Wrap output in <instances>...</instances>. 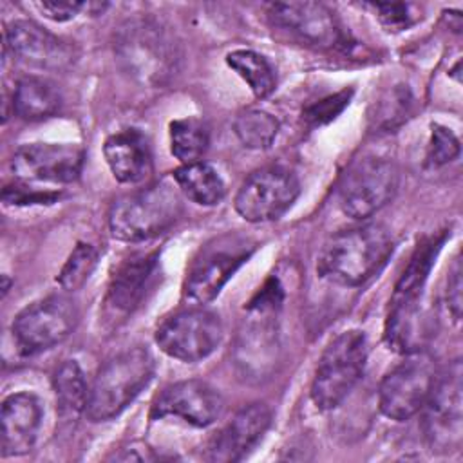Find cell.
I'll return each mask as SVG.
<instances>
[{
	"label": "cell",
	"mask_w": 463,
	"mask_h": 463,
	"mask_svg": "<svg viewBox=\"0 0 463 463\" xmlns=\"http://www.w3.org/2000/svg\"><path fill=\"white\" fill-rule=\"evenodd\" d=\"M103 154L112 175L119 183L136 184L145 181L152 172V152L148 139L137 128H125L103 145Z\"/></svg>",
	"instance_id": "cell-21"
},
{
	"label": "cell",
	"mask_w": 463,
	"mask_h": 463,
	"mask_svg": "<svg viewBox=\"0 0 463 463\" xmlns=\"http://www.w3.org/2000/svg\"><path fill=\"white\" fill-rule=\"evenodd\" d=\"M83 148L71 143H31L14 150L11 168L22 181L65 184L80 177Z\"/></svg>",
	"instance_id": "cell-14"
},
{
	"label": "cell",
	"mask_w": 463,
	"mask_h": 463,
	"mask_svg": "<svg viewBox=\"0 0 463 463\" xmlns=\"http://www.w3.org/2000/svg\"><path fill=\"white\" fill-rule=\"evenodd\" d=\"M226 63L248 83L255 98H266L275 90V71L262 54L239 49L226 56Z\"/></svg>",
	"instance_id": "cell-25"
},
{
	"label": "cell",
	"mask_w": 463,
	"mask_h": 463,
	"mask_svg": "<svg viewBox=\"0 0 463 463\" xmlns=\"http://www.w3.org/2000/svg\"><path fill=\"white\" fill-rule=\"evenodd\" d=\"M210 143L206 125L197 118H183L170 123V150L183 163H197Z\"/></svg>",
	"instance_id": "cell-26"
},
{
	"label": "cell",
	"mask_w": 463,
	"mask_h": 463,
	"mask_svg": "<svg viewBox=\"0 0 463 463\" xmlns=\"http://www.w3.org/2000/svg\"><path fill=\"white\" fill-rule=\"evenodd\" d=\"M96 262L98 251L90 244L78 242L58 273V284L65 291L80 289L94 271Z\"/></svg>",
	"instance_id": "cell-28"
},
{
	"label": "cell",
	"mask_w": 463,
	"mask_h": 463,
	"mask_svg": "<svg viewBox=\"0 0 463 463\" xmlns=\"http://www.w3.org/2000/svg\"><path fill=\"white\" fill-rule=\"evenodd\" d=\"M13 58L38 71H63L74 61L72 47L31 20H16L5 31Z\"/></svg>",
	"instance_id": "cell-15"
},
{
	"label": "cell",
	"mask_w": 463,
	"mask_h": 463,
	"mask_svg": "<svg viewBox=\"0 0 463 463\" xmlns=\"http://www.w3.org/2000/svg\"><path fill=\"white\" fill-rule=\"evenodd\" d=\"M367 360V340L358 329L344 331L324 349L315 369L311 398L322 411L338 407L358 383Z\"/></svg>",
	"instance_id": "cell-5"
},
{
	"label": "cell",
	"mask_w": 463,
	"mask_h": 463,
	"mask_svg": "<svg viewBox=\"0 0 463 463\" xmlns=\"http://www.w3.org/2000/svg\"><path fill=\"white\" fill-rule=\"evenodd\" d=\"M271 423V411L266 403L244 405L230 423L215 436L208 449L210 461H239L264 436Z\"/></svg>",
	"instance_id": "cell-19"
},
{
	"label": "cell",
	"mask_w": 463,
	"mask_h": 463,
	"mask_svg": "<svg viewBox=\"0 0 463 463\" xmlns=\"http://www.w3.org/2000/svg\"><path fill=\"white\" fill-rule=\"evenodd\" d=\"M233 130L244 146L264 150L275 141L279 134V121L266 110L248 109L237 114Z\"/></svg>",
	"instance_id": "cell-27"
},
{
	"label": "cell",
	"mask_w": 463,
	"mask_h": 463,
	"mask_svg": "<svg viewBox=\"0 0 463 463\" xmlns=\"http://www.w3.org/2000/svg\"><path fill=\"white\" fill-rule=\"evenodd\" d=\"M394 250L389 230L367 222L333 233L318 255V273L342 286H362L374 277Z\"/></svg>",
	"instance_id": "cell-1"
},
{
	"label": "cell",
	"mask_w": 463,
	"mask_h": 463,
	"mask_svg": "<svg viewBox=\"0 0 463 463\" xmlns=\"http://www.w3.org/2000/svg\"><path fill=\"white\" fill-rule=\"evenodd\" d=\"M373 7L378 13L380 22L389 31L405 29L414 22L412 14H409V9H411L409 4H373Z\"/></svg>",
	"instance_id": "cell-32"
},
{
	"label": "cell",
	"mask_w": 463,
	"mask_h": 463,
	"mask_svg": "<svg viewBox=\"0 0 463 463\" xmlns=\"http://www.w3.org/2000/svg\"><path fill=\"white\" fill-rule=\"evenodd\" d=\"M434 358L425 351L407 353V358L394 365L382 380L378 391L380 411L396 421L418 414L438 378Z\"/></svg>",
	"instance_id": "cell-8"
},
{
	"label": "cell",
	"mask_w": 463,
	"mask_h": 463,
	"mask_svg": "<svg viewBox=\"0 0 463 463\" xmlns=\"http://www.w3.org/2000/svg\"><path fill=\"white\" fill-rule=\"evenodd\" d=\"M459 156L458 137L445 127L432 125V137L429 145V161L434 165L450 163Z\"/></svg>",
	"instance_id": "cell-29"
},
{
	"label": "cell",
	"mask_w": 463,
	"mask_h": 463,
	"mask_svg": "<svg viewBox=\"0 0 463 463\" xmlns=\"http://www.w3.org/2000/svg\"><path fill=\"white\" fill-rule=\"evenodd\" d=\"M121 67L141 83H163L175 69V43L152 20H132L121 27L116 40Z\"/></svg>",
	"instance_id": "cell-6"
},
{
	"label": "cell",
	"mask_w": 463,
	"mask_h": 463,
	"mask_svg": "<svg viewBox=\"0 0 463 463\" xmlns=\"http://www.w3.org/2000/svg\"><path fill=\"white\" fill-rule=\"evenodd\" d=\"M255 248L250 237L239 233L215 237L192 260L184 280V295L197 304L213 300L232 275L251 257Z\"/></svg>",
	"instance_id": "cell-7"
},
{
	"label": "cell",
	"mask_w": 463,
	"mask_h": 463,
	"mask_svg": "<svg viewBox=\"0 0 463 463\" xmlns=\"http://www.w3.org/2000/svg\"><path fill=\"white\" fill-rule=\"evenodd\" d=\"M423 430L434 452H452L461 445V362L454 360L438 373L423 405Z\"/></svg>",
	"instance_id": "cell-13"
},
{
	"label": "cell",
	"mask_w": 463,
	"mask_h": 463,
	"mask_svg": "<svg viewBox=\"0 0 463 463\" xmlns=\"http://www.w3.org/2000/svg\"><path fill=\"white\" fill-rule=\"evenodd\" d=\"M76 302L51 295L22 309L13 322V338L22 354H36L63 342L78 324Z\"/></svg>",
	"instance_id": "cell-9"
},
{
	"label": "cell",
	"mask_w": 463,
	"mask_h": 463,
	"mask_svg": "<svg viewBox=\"0 0 463 463\" xmlns=\"http://www.w3.org/2000/svg\"><path fill=\"white\" fill-rule=\"evenodd\" d=\"M183 215L179 188L161 181L119 195L109 210L110 233L127 242L148 241Z\"/></svg>",
	"instance_id": "cell-3"
},
{
	"label": "cell",
	"mask_w": 463,
	"mask_h": 463,
	"mask_svg": "<svg viewBox=\"0 0 463 463\" xmlns=\"http://www.w3.org/2000/svg\"><path fill=\"white\" fill-rule=\"evenodd\" d=\"M40 423L42 405L34 394H9L2 403V456H22L29 452Z\"/></svg>",
	"instance_id": "cell-20"
},
{
	"label": "cell",
	"mask_w": 463,
	"mask_h": 463,
	"mask_svg": "<svg viewBox=\"0 0 463 463\" xmlns=\"http://www.w3.org/2000/svg\"><path fill=\"white\" fill-rule=\"evenodd\" d=\"M52 385L58 400V409L65 416H78L85 412L89 400V387L81 367L74 360H65L52 376Z\"/></svg>",
	"instance_id": "cell-24"
},
{
	"label": "cell",
	"mask_w": 463,
	"mask_h": 463,
	"mask_svg": "<svg viewBox=\"0 0 463 463\" xmlns=\"http://www.w3.org/2000/svg\"><path fill=\"white\" fill-rule=\"evenodd\" d=\"M224 402L215 387L203 380H183L168 385L154 400L152 418L174 416L190 425L206 427L222 412Z\"/></svg>",
	"instance_id": "cell-17"
},
{
	"label": "cell",
	"mask_w": 463,
	"mask_h": 463,
	"mask_svg": "<svg viewBox=\"0 0 463 463\" xmlns=\"http://www.w3.org/2000/svg\"><path fill=\"white\" fill-rule=\"evenodd\" d=\"M222 338L221 318L204 307H188L165 318L156 331L163 353L183 362H197L212 354Z\"/></svg>",
	"instance_id": "cell-12"
},
{
	"label": "cell",
	"mask_w": 463,
	"mask_h": 463,
	"mask_svg": "<svg viewBox=\"0 0 463 463\" xmlns=\"http://www.w3.org/2000/svg\"><path fill=\"white\" fill-rule=\"evenodd\" d=\"M154 371V358L145 347H130L112 356L99 367L89 387L87 418L107 421L118 416L150 383Z\"/></svg>",
	"instance_id": "cell-4"
},
{
	"label": "cell",
	"mask_w": 463,
	"mask_h": 463,
	"mask_svg": "<svg viewBox=\"0 0 463 463\" xmlns=\"http://www.w3.org/2000/svg\"><path fill=\"white\" fill-rule=\"evenodd\" d=\"M268 14L273 25L309 45L331 49L342 42V29L335 13L320 2H277L269 5Z\"/></svg>",
	"instance_id": "cell-16"
},
{
	"label": "cell",
	"mask_w": 463,
	"mask_h": 463,
	"mask_svg": "<svg viewBox=\"0 0 463 463\" xmlns=\"http://www.w3.org/2000/svg\"><path fill=\"white\" fill-rule=\"evenodd\" d=\"M447 233L423 239L400 275L385 320V342L398 353H412L421 342V293Z\"/></svg>",
	"instance_id": "cell-2"
},
{
	"label": "cell",
	"mask_w": 463,
	"mask_h": 463,
	"mask_svg": "<svg viewBox=\"0 0 463 463\" xmlns=\"http://www.w3.org/2000/svg\"><path fill=\"white\" fill-rule=\"evenodd\" d=\"M60 109V94L49 81L34 76L22 78L13 92V110L18 118L38 121Z\"/></svg>",
	"instance_id": "cell-23"
},
{
	"label": "cell",
	"mask_w": 463,
	"mask_h": 463,
	"mask_svg": "<svg viewBox=\"0 0 463 463\" xmlns=\"http://www.w3.org/2000/svg\"><path fill=\"white\" fill-rule=\"evenodd\" d=\"M300 194L297 175L279 165L250 174L235 195V210L248 222L275 221L284 215Z\"/></svg>",
	"instance_id": "cell-11"
},
{
	"label": "cell",
	"mask_w": 463,
	"mask_h": 463,
	"mask_svg": "<svg viewBox=\"0 0 463 463\" xmlns=\"http://www.w3.org/2000/svg\"><path fill=\"white\" fill-rule=\"evenodd\" d=\"M58 197L54 192H38L33 186L27 184H13L5 186L2 199L7 204H42V203H52Z\"/></svg>",
	"instance_id": "cell-31"
},
{
	"label": "cell",
	"mask_w": 463,
	"mask_h": 463,
	"mask_svg": "<svg viewBox=\"0 0 463 463\" xmlns=\"http://www.w3.org/2000/svg\"><path fill=\"white\" fill-rule=\"evenodd\" d=\"M398 188V170L387 157L358 159L340 184V208L353 219H367L383 208Z\"/></svg>",
	"instance_id": "cell-10"
},
{
	"label": "cell",
	"mask_w": 463,
	"mask_h": 463,
	"mask_svg": "<svg viewBox=\"0 0 463 463\" xmlns=\"http://www.w3.org/2000/svg\"><path fill=\"white\" fill-rule=\"evenodd\" d=\"M83 7L81 2H71V0H65V2H60V0H45V2H40L38 4V9L51 20L54 22H65V20H71L74 18L80 9Z\"/></svg>",
	"instance_id": "cell-33"
},
{
	"label": "cell",
	"mask_w": 463,
	"mask_h": 463,
	"mask_svg": "<svg viewBox=\"0 0 463 463\" xmlns=\"http://www.w3.org/2000/svg\"><path fill=\"white\" fill-rule=\"evenodd\" d=\"M174 181L184 197L203 206L217 204L226 194V186L217 170L203 161L179 166L174 172Z\"/></svg>",
	"instance_id": "cell-22"
},
{
	"label": "cell",
	"mask_w": 463,
	"mask_h": 463,
	"mask_svg": "<svg viewBox=\"0 0 463 463\" xmlns=\"http://www.w3.org/2000/svg\"><path fill=\"white\" fill-rule=\"evenodd\" d=\"M447 300H449V309H450L454 320H459V317H461V264H459V257L454 259V264L449 271Z\"/></svg>",
	"instance_id": "cell-34"
},
{
	"label": "cell",
	"mask_w": 463,
	"mask_h": 463,
	"mask_svg": "<svg viewBox=\"0 0 463 463\" xmlns=\"http://www.w3.org/2000/svg\"><path fill=\"white\" fill-rule=\"evenodd\" d=\"M349 98H351V90H342L335 96L320 99L318 103H315L304 110V119L309 125L327 123L333 118H336V114H340L344 110V107L349 103Z\"/></svg>",
	"instance_id": "cell-30"
},
{
	"label": "cell",
	"mask_w": 463,
	"mask_h": 463,
	"mask_svg": "<svg viewBox=\"0 0 463 463\" xmlns=\"http://www.w3.org/2000/svg\"><path fill=\"white\" fill-rule=\"evenodd\" d=\"M157 260V251L134 253L116 268L105 297V311L110 318H123L141 304L154 282Z\"/></svg>",
	"instance_id": "cell-18"
}]
</instances>
